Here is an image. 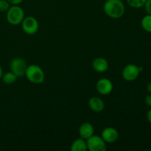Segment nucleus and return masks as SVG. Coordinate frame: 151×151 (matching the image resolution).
<instances>
[{
  "mask_svg": "<svg viewBox=\"0 0 151 151\" xmlns=\"http://www.w3.org/2000/svg\"><path fill=\"white\" fill-rule=\"evenodd\" d=\"M22 29L27 35H34L36 33L39 28L38 22L32 16L24 18L22 22Z\"/></svg>",
  "mask_w": 151,
  "mask_h": 151,
  "instance_id": "7",
  "label": "nucleus"
},
{
  "mask_svg": "<svg viewBox=\"0 0 151 151\" xmlns=\"http://www.w3.org/2000/svg\"><path fill=\"white\" fill-rule=\"evenodd\" d=\"M103 10L109 17L119 19L125 11V7L122 0H107L103 5Z\"/></svg>",
  "mask_w": 151,
  "mask_h": 151,
  "instance_id": "1",
  "label": "nucleus"
},
{
  "mask_svg": "<svg viewBox=\"0 0 151 151\" xmlns=\"http://www.w3.org/2000/svg\"><path fill=\"white\" fill-rule=\"evenodd\" d=\"M147 0H127L128 4L133 8H141L144 7Z\"/></svg>",
  "mask_w": 151,
  "mask_h": 151,
  "instance_id": "16",
  "label": "nucleus"
},
{
  "mask_svg": "<svg viewBox=\"0 0 151 151\" xmlns=\"http://www.w3.org/2000/svg\"><path fill=\"white\" fill-rule=\"evenodd\" d=\"M10 70L15 74L18 78L25 75L27 64L24 59L21 58H13L10 62Z\"/></svg>",
  "mask_w": 151,
  "mask_h": 151,
  "instance_id": "6",
  "label": "nucleus"
},
{
  "mask_svg": "<svg viewBox=\"0 0 151 151\" xmlns=\"http://www.w3.org/2000/svg\"><path fill=\"white\" fill-rule=\"evenodd\" d=\"M87 149L90 151H106V142L101 137L93 135L86 139Z\"/></svg>",
  "mask_w": 151,
  "mask_h": 151,
  "instance_id": "4",
  "label": "nucleus"
},
{
  "mask_svg": "<svg viewBox=\"0 0 151 151\" xmlns=\"http://www.w3.org/2000/svg\"><path fill=\"white\" fill-rule=\"evenodd\" d=\"M101 137L106 143H113L119 138V133L114 128L107 127L102 131Z\"/></svg>",
  "mask_w": 151,
  "mask_h": 151,
  "instance_id": "9",
  "label": "nucleus"
},
{
  "mask_svg": "<svg viewBox=\"0 0 151 151\" xmlns=\"http://www.w3.org/2000/svg\"><path fill=\"white\" fill-rule=\"evenodd\" d=\"M142 70V68L137 66L135 64H128L123 69L122 72V78L128 82H132L139 75V73Z\"/></svg>",
  "mask_w": 151,
  "mask_h": 151,
  "instance_id": "5",
  "label": "nucleus"
},
{
  "mask_svg": "<svg viewBox=\"0 0 151 151\" xmlns=\"http://www.w3.org/2000/svg\"><path fill=\"white\" fill-rule=\"evenodd\" d=\"M18 77L15 75L13 72H8L6 73L3 74L2 77H1V80H2L3 83L7 85H10V84L14 83L17 80Z\"/></svg>",
  "mask_w": 151,
  "mask_h": 151,
  "instance_id": "14",
  "label": "nucleus"
},
{
  "mask_svg": "<svg viewBox=\"0 0 151 151\" xmlns=\"http://www.w3.org/2000/svg\"><path fill=\"white\" fill-rule=\"evenodd\" d=\"M3 75V70H2V68H1V66H0V80L1 79V77H2Z\"/></svg>",
  "mask_w": 151,
  "mask_h": 151,
  "instance_id": "23",
  "label": "nucleus"
},
{
  "mask_svg": "<svg viewBox=\"0 0 151 151\" xmlns=\"http://www.w3.org/2000/svg\"><path fill=\"white\" fill-rule=\"evenodd\" d=\"M113 83L108 78H101L96 83V89L102 95L109 94L113 90Z\"/></svg>",
  "mask_w": 151,
  "mask_h": 151,
  "instance_id": "8",
  "label": "nucleus"
},
{
  "mask_svg": "<svg viewBox=\"0 0 151 151\" xmlns=\"http://www.w3.org/2000/svg\"><path fill=\"white\" fill-rule=\"evenodd\" d=\"M7 21L12 25H18L21 24L24 19V10L19 5H13L7 11Z\"/></svg>",
  "mask_w": 151,
  "mask_h": 151,
  "instance_id": "3",
  "label": "nucleus"
},
{
  "mask_svg": "<svg viewBox=\"0 0 151 151\" xmlns=\"http://www.w3.org/2000/svg\"><path fill=\"white\" fill-rule=\"evenodd\" d=\"M25 76L29 82L35 84L42 83L45 78L43 69L39 66L35 64L27 66Z\"/></svg>",
  "mask_w": 151,
  "mask_h": 151,
  "instance_id": "2",
  "label": "nucleus"
},
{
  "mask_svg": "<svg viewBox=\"0 0 151 151\" xmlns=\"http://www.w3.org/2000/svg\"><path fill=\"white\" fill-rule=\"evenodd\" d=\"M7 1L13 5H19V4L22 2L23 0H7Z\"/></svg>",
  "mask_w": 151,
  "mask_h": 151,
  "instance_id": "20",
  "label": "nucleus"
},
{
  "mask_svg": "<svg viewBox=\"0 0 151 151\" xmlns=\"http://www.w3.org/2000/svg\"><path fill=\"white\" fill-rule=\"evenodd\" d=\"M147 91H148L149 94H151V81L150 82H149L148 84H147Z\"/></svg>",
  "mask_w": 151,
  "mask_h": 151,
  "instance_id": "22",
  "label": "nucleus"
},
{
  "mask_svg": "<svg viewBox=\"0 0 151 151\" xmlns=\"http://www.w3.org/2000/svg\"><path fill=\"white\" fill-rule=\"evenodd\" d=\"M94 128L92 124L89 122H84L79 128V135L84 139H88L89 137L94 135Z\"/></svg>",
  "mask_w": 151,
  "mask_h": 151,
  "instance_id": "10",
  "label": "nucleus"
},
{
  "mask_svg": "<svg viewBox=\"0 0 151 151\" xmlns=\"http://www.w3.org/2000/svg\"><path fill=\"white\" fill-rule=\"evenodd\" d=\"M145 11L147 12V14L151 15V0H147L144 5Z\"/></svg>",
  "mask_w": 151,
  "mask_h": 151,
  "instance_id": "18",
  "label": "nucleus"
},
{
  "mask_svg": "<svg viewBox=\"0 0 151 151\" xmlns=\"http://www.w3.org/2000/svg\"><path fill=\"white\" fill-rule=\"evenodd\" d=\"M93 69L97 72H105L109 69V62L104 58H96L92 62Z\"/></svg>",
  "mask_w": 151,
  "mask_h": 151,
  "instance_id": "11",
  "label": "nucleus"
},
{
  "mask_svg": "<svg viewBox=\"0 0 151 151\" xmlns=\"http://www.w3.org/2000/svg\"><path fill=\"white\" fill-rule=\"evenodd\" d=\"M87 150V144L86 139L79 138L73 142L71 146L72 151H86Z\"/></svg>",
  "mask_w": 151,
  "mask_h": 151,
  "instance_id": "13",
  "label": "nucleus"
},
{
  "mask_svg": "<svg viewBox=\"0 0 151 151\" xmlns=\"http://www.w3.org/2000/svg\"><path fill=\"white\" fill-rule=\"evenodd\" d=\"M142 29L147 32L151 33V15L147 14L142 18L141 21Z\"/></svg>",
  "mask_w": 151,
  "mask_h": 151,
  "instance_id": "15",
  "label": "nucleus"
},
{
  "mask_svg": "<svg viewBox=\"0 0 151 151\" xmlns=\"http://www.w3.org/2000/svg\"><path fill=\"white\" fill-rule=\"evenodd\" d=\"M145 103L148 107L151 108V94H149L145 98Z\"/></svg>",
  "mask_w": 151,
  "mask_h": 151,
  "instance_id": "19",
  "label": "nucleus"
},
{
  "mask_svg": "<svg viewBox=\"0 0 151 151\" xmlns=\"http://www.w3.org/2000/svg\"><path fill=\"white\" fill-rule=\"evenodd\" d=\"M147 121L149 122V123L151 124V108L150 109V110L147 111Z\"/></svg>",
  "mask_w": 151,
  "mask_h": 151,
  "instance_id": "21",
  "label": "nucleus"
},
{
  "mask_svg": "<svg viewBox=\"0 0 151 151\" xmlns=\"http://www.w3.org/2000/svg\"><path fill=\"white\" fill-rule=\"evenodd\" d=\"M10 4L7 0H0V12L1 13L7 12V10L10 8Z\"/></svg>",
  "mask_w": 151,
  "mask_h": 151,
  "instance_id": "17",
  "label": "nucleus"
},
{
  "mask_svg": "<svg viewBox=\"0 0 151 151\" xmlns=\"http://www.w3.org/2000/svg\"><path fill=\"white\" fill-rule=\"evenodd\" d=\"M88 106L92 111L100 113L104 109L105 103L102 99L97 97H93L88 100Z\"/></svg>",
  "mask_w": 151,
  "mask_h": 151,
  "instance_id": "12",
  "label": "nucleus"
}]
</instances>
